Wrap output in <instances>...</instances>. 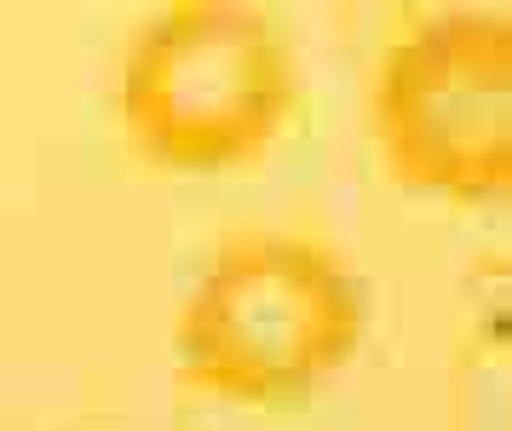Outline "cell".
<instances>
[{"instance_id":"obj_2","label":"cell","mask_w":512,"mask_h":431,"mask_svg":"<svg viewBox=\"0 0 512 431\" xmlns=\"http://www.w3.org/2000/svg\"><path fill=\"white\" fill-rule=\"evenodd\" d=\"M121 133L150 167L219 179L271 156L300 110V52L277 12L173 0L133 29L116 75Z\"/></svg>"},{"instance_id":"obj_1","label":"cell","mask_w":512,"mask_h":431,"mask_svg":"<svg viewBox=\"0 0 512 431\" xmlns=\"http://www.w3.org/2000/svg\"><path fill=\"white\" fill-rule=\"evenodd\" d=\"M369 334V294L346 253L294 225H242L202 259L173 317L190 391L231 409H288L328 386Z\"/></svg>"},{"instance_id":"obj_3","label":"cell","mask_w":512,"mask_h":431,"mask_svg":"<svg viewBox=\"0 0 512 431\" xmlns=\"http://www.w3.org/2000/svg\"><path fill=\"white\" fill-rule=\"evenodd\" d=\"M380 167L415 196L495 202L512 184L507 12H426L380 46L363 92Z\"/></svg>"}]
</instances>
